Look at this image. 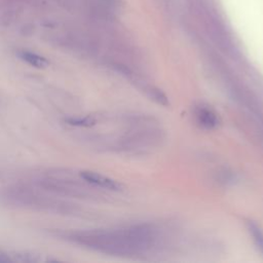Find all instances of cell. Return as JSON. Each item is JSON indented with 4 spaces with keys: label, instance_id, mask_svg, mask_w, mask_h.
<instances>
[{
    "label": "cell",
    "instance_id": "6da1fadb",
    "mask_svg": "<svg viewBox=\"0 0 263 263\" xmlns=\"http://www.w3.org/2000/svg\"><path fill=\"white\" fill-rule=\"evenodd\" d=\"M61 235L73 243L113 256L145 253L156 243L158 236L157 230L147 224L120 230H85Z\"/></svg>",
    "mask_w": 263,
    "mask_h": 263
},
{
    "label": "cell",
    "instance_id": "7a4b0ae2",
    "mask_svg": "<svg viewBox=\"0 0 263 263\" xmlns=\"http://www.w3.org/2000/svg\"><path fill=\"white\" fill-rule=\"evenodd\" d=\"M2 197L9 204L38 210L42 212L69 214L72 211L70 204L59 199H53L50 196L43 195L39 192L34 191L33 189L28 188H9L4 191Z\"/></svg>",
    "mask_w": 263,
    "mask_h": 263
},
{
    "label": "cell",
    "instance_id": "3957f363",
    "mask_svg": "<svg viewBox=\"0 0 263 263\" xmlns=\"http://www.w3.org/2000/svg\"><path fill=\"white\" fill-rule=\"evenodd\" d=\"M79 177L84 182H86L88 185H91V186H96V187H100V188H104L112 191H118L121 188V185L115 180L92 171H81L79 173Z\"/></svg>",
    "mask_w": 263,
    "mask_h": 263
},
{
    "label": "cell",
    "instance_id": "277c9868",
    "mask_svg": "<svg viewBox=\"0 0 263 263\" xmlns=\"http://www.w3.org/2000/svg\"><path fill=\"white\" fill-rule=\"evenodd\" d=\"M12 262L21 263H40V262H52L57 259L50 258L47 255H43L36 252L30 251H18V252H9Z\"/></svg>",
    "mask_w": 263,
    "mask_h": 263
},
{
    "label": "cell",
    "instance_id": "5b68a950",
    "mask_svg": "<svg viewBox=\"0 0 263 263\" xmlns=\"http://www.w3.org/2000/svg\"><path fill=\"white\" fill-rule=\"evenodd\" d=\"M195 117L197 119V122L205 128H214L219 123L216 112L211 108L204 106H199L195 109Z\"/></svg>",
    "mask_w": 263,
    "mask_h": 263
},
{
    "label": "cell",
    "instance_id": "8992f818",
    "mask_svg": "<svg viewBox=\"0 0 263 263\" xmlns=\"http://www.w3.org/2000/svg\"><path fill=\"white\" fill-rule=\"evenodd\" d=\"M17 54L21 60H23L30 66L38 68V69L45 68L49 64L48 61L44 57H42L36 52H32L29 50H21Z\"/></svg>",
    "mask_w": 263,
    "mask_h": 263
},
{
    "label": "cell",
    "instance_id": "52a82bcc",
    "mask_svg": "<svg viewBox=\"0 0 263 263\" xmlns=\"http://www.w3.org/2000/svg\"><path fill=\"white\" fill-rule=\"evenodd\" d=\"M248 231L250 232L251 236L253 237V241L256 245L257 249L263 255V230L254 222H248Z\"/></svg>",
    "mask_w": 263,
    "mask_h": 263
},
{
    "label": "cell",
    "instance_id": "ba28073f",
    "mask_svg": "<svg viewBox=\"0 0 263 263\" xmlns=\"http://www.w3.org/2000/svg\"><path fill=\"white\" fill-rule=\"evenodd\" d=\"M66 121L68 122V124L75 125V126H90L95 123V120L91 119L90 117H84V118L71 117V118H68Z\"/></svg>",
    "mask_w": 263,
    "mask_h": 263
},
{
    "label": "cell",
    "instance_id": "9c48e42d",
    "mask_svg": "<svg viewBox=\"0 0 263 263\" xmlns=\"http://www.w3.org/2000/svg\"><path fill=\"white\" fill-rule=\"evenodd\" d=\"M7 262H12L9 252L0 250V263H7Z\"/></svg>",
    "mask_w": 263,
    "mask_h": 263
},
{
    "label": "cell",
    "instance_id": "30bf717a",
    "mask_svg": "<svg viewBox=\"0 0 263 263\" xmlns=\"http://www.w3.org/2000/svg\"><path fill=\"white\" fill-rule=\"evenodd\" d=\"M99 1L110 10H113L116 7V0H99Z\"/></svg>",
    "mask_w": 263,
    "mask_h": 263
}]
</instances>
